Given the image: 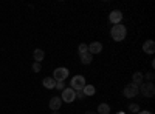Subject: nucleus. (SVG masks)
<instances>
[{
	"instance_id": "f257e3e1",
	"label": "nucleus",
	"mask_w": 155,
	"mask_h": 114,
	"mask_svg": "<svg viewBox=\"0 0 155 114\" xmlns=\"http://www.w3.org/2000/svg\"><path fill=\"white\" fill-rule=\"evenodd\" d=\"M110 35L115 42H123L127 35V28L124 26L123 23H118V25H113L112 29H110Z\"/></svg>"
},
{
	"instance_id": "f03ea898",
	"label": "nucleus",
	"mask_w": 155,
	"mask_h": 114,
	"mask_svg": "<svg viewBox=\"0 0 155 114\" xmlns=\"http://www.w3.org/2000/svg\"><path fill=\"white\" fill-rule=\"evenodd\" d=\"M138 91L143 94L144 97L150 99V97L155 96V85H153V82H143L138 86Z\"/></svg>"
},
{
	"instance_id": "7ed1b4c3",
	"label": "nucleus",
	"mask_w": 155,
	"mask_h": 114,
	"mask_svg": "<svg viewBox=\"0 0 155 114\" xmlns=\"http://www.w3.org/2000/svg\"><path fill=\"white\" fill-rule=\"evenodd\" d=\"M87 85V82H85V77L84 75H73L71 77V82H70V88H73L74 91H81V90H84V86Z\"/></svg>"
},
{
	"instance_id": "20e7f679",
	"label": "nucleus",
	"mask_w": 155,
	"mask_h": 114,
	"mask_svg": "<svg viewBox=\"0 0 155 114\" xmlns=\"http://www.w3.org/2000/svg\"><path fill=\"white\" fill-rule=\"evenodd\" d=\"M68 74H70V71H68V68H65V66H59V68H56L54 71H53V77L56 82H65V79L68 77Z\"/></svg>"
},
{
	"instance_id": "39448f33",
	"label": "nucleus",
	"mask_w": 155,
	"mask_h": 114,
	"mask_svg": "<svg viewBox=\"0 0 155 114\" xmlns=\"http://www.w3.org/2000/svg\"><path fill=\"white\" fill-rule=\"evenodd\" d=\"M61 100L62 102H65V103H71V102H74L76 100V91L73 90V88H65V90L62 91V94H61Z\"/></svg>"
},
{
	"instance_id": "423d86ee",
	"label": "nucleus",
	"mask_w": 155,
	"mask_h": 114,
	"mask_svg": "<svg viewBox=\"0 0 155 114\" xmlns=\"http://www.w3.org/2000/svg\"><path fill=\"white\" fill-rule=\"evenodd\" d=\"M140 91H138V85L135 83H129L124 86V90H123V96L127 97V99H134L135 96H138Z\"/></svg>"
},
{
	"instance_id": "0eeeda50",
	"label": "nucleus",
	"mask_w": 155,
	"mask_h": 114,
	"mask_svg": "<svg viewBox=\"0 0 155 114\" xmlns=\"http://www.w3.org/2000/svg\"><path fill=\"white\" fill-rule=\"evenodd\" d=\"M109 22H110L112 25L121 23V22H123V12H121V9H113L110 14H109Z\"/></svg>"
},
{
	"instance_id": "6e6552de",
	"label": "nucleus",
	"mask_w": 155,
	"mask_h": 114,
	"mask_svg": "<svg viewBox=\"0 0 155 114\" xmlns=\"http://www.w3.org/2000/svg\"><path fill=\"white\" fill-rule=\"evenodd\" d=\"M102 49H104V46H102V43H101V42H92V43L88 45V53L92 54V56L102 53Z\"/></svg>"
},
{
	"instance_id": "1a4fd4ad",
	"label": "nucleus",
	"mask_w": 155,
	"mask_h": 114,
	"mask_svg": "<svg viewBox=\"0 0 155 114\" xmlns=\"http://www.w3.org/2000/svg\"><path fill=\"white\" fill-rule=\"evenodd\" d=\"M62 100H61V97L59 96H56V97H51L50 99V103H48V106H50V109L51 111H59L61 109V106H62Z\"/></svg>"
},
{
	"instance_id": "9d476101",
	"label": "nucleus",
	"mask_w": 155,
	"mask_h": 114,
	"mask_svg": "<svg viewBox=\"0 0 155 114\" xmlns=\"http://www.w3.org/2000/svg\"><path fill=\"white\" fill-rule=\"evenodd\" d=\"M143 51L146 54H153L155 53V42L153 40H146L143 43Z\"/></svg>"
},
{
	"instance_id": "9b49d317",
	"label": "nucleus",
	"mask_w": 155,
	"mask_h": 114,
	"mask_svg": "<svg viewBox=\"0 0 155 114\" xmlns=\"http://www.w3.org/2000/svg\"><path fill=\"white\" fill-rule=\"evenodd\" d=\"M33 59H34V62H39V63H41V62L45 59V53H44V49L36 48L34 51H33Z\"/></svg>"
},
{
	"instance_id": "f8f14e48",
	"label": "nucleus",
	"mask_w": 155,
	"mask_h": 114,
	"mask_svg": "<svg viewBox=\"0 0 155 114\" xmlns=\"http://www.w3.org/2000/svg\"><path fill=\"white\" fill-rule=\"evenodd\" d=\"M144 82V77H143V72H140V71H137V72H134L132 74V83H135V85H141Z\"/></svg>"
},
{
	"instance_id": "ddd939ff",
	"label": "nucleus",
	"mask_w": 155,
	"mask_h": 114,
	"mask_svg": "<svg viewBox=\"0 0 155 114\" xmlns=\"http://www.w3.org/2000/svg\"><path fill=\"white\" fill-rule=\"evenodd\" d=\"M42 85L47 88V90H54V86H56V80L53 77H45L42 80Z\"/></svg>"
},
{
	"instance_id": "4468645a",
	"label": "nucleus",
	"mask_w": 155,
	"mask_h": 114,
	"mask_svg": "<svg viewBox=\"0 0 155 114\" xmlns=\"http://www.w3.org/2000/svg\"><path fill=\"white\" fill-rule=\"evenodd\" d=\"M82 93L85 94V97H92V96H95V93H96V88L93 86V85H85L84 86V90H82Z\"/></svg>"
},
{
	"instance_id": "2eb2a0df",
	"label": "nucleus",
	"mask_w": 155,
	"mask_h": 114,
	"mask_svg": "<svg viewBox=\"0 0 155 114\" xmlns=\"http://www.w3.org/2000/svg\"><path fill=\"white\" fill-rule=\"evenodd\" d=\"M79 59H81V63H82V65H90V63L93 62V56L90 54V53H84V54H81Z\"/></svg>"
},
{
	"instance_id": "dca6fc26",
	"label": "nucleus",
	"mask_w": 155,
	"mask_h": 114,
	"mask_svg": "<svg viewBox=\"0 0 155 114\" xmlns=\"http://www.w3.org/2000/svg\"><path fill=\"white\" fill-rule=\"evenodd\" d=\"M110 105L109 103H99V106H98V109H96V112L98 114H110Z\"/></svg>"
},
{
	"instance_id": "f3484780",
	"label": "nucleus",
	"mask_w": 155,
	"mask_h": 114,
	"mask_svg": "<svg viewBox=\"0 0 155 114\" xmlns=\"http://www.w3.org/2000/svg\"><path fill=\"white\" fill-rule=\"evenodd\" d=\"M78 53H79V56L84 54V53H88V45L87 43H79V46H78Z\"/></svg>"
},
{
	"instance_id": "a211bd4d",
	"label": "nucleus",
	"mask_w": 155,
	"mask_h": 114,
	"mask_svg": "<svg viewBox=\"0 0 155 114\" xmlns=\"http://www.w3.org/2000/svg\"><path fill=\"white\" fill-rule=\"evenodd\" d=\"M129 111H130V112H140L141 111V108H140V105L138 103H130V105H129Z\"/></svg>"
},
{
	"instance_id": "6ab92c4d",
	"label": "nucleus",
	"mask_w": 155,
	"mask_h": 114,
	"mask_svg": "<svg viewBox=\"0 0 155 114\" xmlns=\"http://www.w3.org/2000/svg\"><path fill=\"white\" fill-rule=\"evenodd\" d=\"M143 77L146 79V82H153V79H155V74L150 71V72H146V74H143Z\"/></svg>"
},
{
	"instance_id": "aec40b11",
	"label": "nucleus",
	"mask_w": 155,
	"mask_h": 114,
	"mask_svg": "<svg viewBox=\"0 0 155 114\" xmlns=\"http://www.w3.org/2000/svg\"><path fill=\"white\" fill-rule=\"evenodd\" d=\"M65 82H56V86H54V90H58V91H64L65 90Z\"/></svg>"
},
{
	"instance_id": "412c9836",
	"label": "nucleus",
	"mask_w": 155,
	"mask_h": 114,
	"mask_svg": "<svg viewBox=\"0 0 155 114\" xmlns=\"http://www.w3.org/2000/svg\"><path fill=\"white\" fill-rule=\"evenodd\" d=\"M41 69H42V65H41L39 62H34V63H33V71H34V72H39Z\"/></svg>"
},
{
	"instance_id": "4be33fe9",
	"label": "nucleus",
	"mask_w": 155,
	"mask_h": 114,
	"mask_svg": "<svg viewBox=\"0 0 155 114\" xmlns=\"http://www.w3.org/2000/svg\"><path fill=\"white\" fill-rule=\"evenodd\" d=\"M76 99H81V100L85 99V94L82 93V90H81V91H76Z\"/></svg>"
},
{
	"instance_id": "5701e85b",
	"label": "nucleus",
	"mask_w": 155,
	"mask_h": 114,
	"mask_svg": "<svg viewBox=\"0 0 155 114\" xmlns=\"http://www.w3.org/2000/svg\"><path fill=\"white\" fill-rule=\"evenodd\" d=\"M138 114H153L152 111H147V109H144V111H140Z\"/></svg>"
},
{
	"instance_id": "b1692460",
	"label": "nucleus",
	"mask_w": 155,
	"mask_h": 114,
	"mask_svg": "<svg viewBox=\"0 0 155 114\" xmlns=\"http://www.w3.org/2000/svg\"><path fill=\"white\" fill-rule=\"evenodd\" d=\"M84 114H98V112H96V111H85Z\"/></svg>"
},
{
	"instance_id": "393cba45",
	"label": "nucleus",
	"mask_w": 155,
	"mask_h": 114,
	"mask_svg": "<svg viewBox=\"0 0 155 114\" xmlns=\"http://www.w3.org/2000/svg\"><path fill=\"white\" fill-rule=\"evenodd\" d=\"M51 114H61L59 111H53V112H51Z\"/></svg>"
},
{
	"instance_id": "a878e982",
	"label": "nucleus",
	"mask_w": 155,
	"mask_h": 114,
	"mask_svg": "<svg viewBox=\"0 0 155 114\" xmlns=\"http://www.w3.org/2000/svg\"><path fill=\"white\" fill-rule=\"evenodd\" d=\"M118 114H124V112H118Z\"/></svg>"
}]
</instances>
